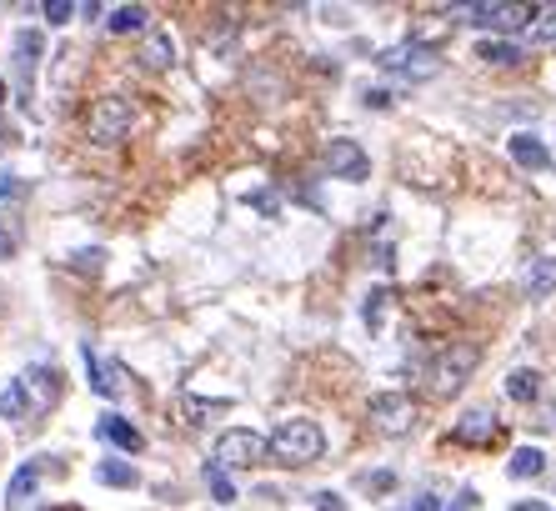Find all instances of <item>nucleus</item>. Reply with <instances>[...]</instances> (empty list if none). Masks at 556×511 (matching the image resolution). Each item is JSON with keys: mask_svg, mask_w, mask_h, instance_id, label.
Returning <instances> with one entry per match:
<instances>
[{"mask_svg": "<svg viewBox=\"0 0 556 511\" xmlns=\"http://www.w3.org/2000/svg\"><path fill=\"white\" fill-rule=\"evenodd\" d=\"M506 146H511V161H516L521 171H546V166H551V151H546V141H536L531 131H516Z\"/></svg>", "mask_w": 556, "mask_h": 511, "instance_id": "obj_12", "label": "nucleus"}, {"mask_svg": "<svg viewBox=\"0 0 556 511\" xmlns=\"http://www.w3.org/2000/svg\"><path fill=\"white\" fill-rule=\"evenodd\" d=\"M506 396H511V401H536V396H541V376L526 371V366L511 371V376H506Z\"/></svg>", "mask_w": 556, "mask_h": 511, "instance_id": "obj_18", "label": "nucleus"}, {"mask_svg": "<svg viewBox=\"0 0 556 511\" xmlns=\"http://www.w3.org/2000/svg\"><path fill=\"white\" fill-rule=\"evenodd\" d=\"M36 61H41V31H21V36H16V81H21V96H26V101H31Z\"/></svg>", "mask_w": 556, "mask_h": 511, "instance_id": "obj_11", "label": "nucleus"}, {"mask_svg": "<svg viewBox=\"0 0 556 511\" xmlns=\"http://www.w3.org/2000/svg\"><path fill=\"white\" fill-rule=\"evenodd\" d=\"M521 286H526V296H531V301L551 296V291H556V256L531 261V266H526V276H521Z\"/></svg>", "mask_w": 556, "mask_h": 511, "instance_id": "obj_13", "label": "nucleus"}, {"mask_svg": "<svg viewBox=\"0 0 556 511\" xmlns=\"http://www.w3.org/2000/svg\"><path fill=\"white\" fill-rule=\"evenodd\" d=\"M516 511H541V506H536V501H531V506H526V501H521V506H516Z\"/></svg>", "mask_w": 556, "mask_h": 511, "instance_id": "obj_34", "label": "nucleus"}, {"mask_svg": "<svg viewBox=\"0 0 556 511\" xmlns=\"http://www.w3.org/2000/svg\"><path fill=\"white\" fill-rule=\"evenodd\" d=\"M316 511H346V501L336 491H316Z\"/></svg>", "mask_w": 556, "mask_h": 511, "instance_id": "obj_28", "label": "nucleus"}, {"mask_svg": "<svg viewBox=\"0 0 556 511\" xmlns=\"http://www.w3.org/2000/svg\"><path fill=\"white\" fill-rule=\"evenodd\" d=\"M41 471H46L41 461H26V466L11 476V486H6V501H11V506H26V501H31V491H36V481H41Z\"/></svg>", "mask_w": 556, "mask_h": 511, "instance_id": "obj_15", "label": "nucleus"}, {"mask_svg": "<svg viewBox=\"0 0 556 511\" xmlns=\"http://www.w3.org/2000/svg\"><path fill=\"white\" fill-rule=\"evenodd\" d=\"M476 61H486V66H521L526 51H521L516 41H486V46L476 51Z\"/></svg>", "mask_w": 556, "mask_h": 511, "instance_id": "obj_16", "label": "nucleus"}, {"mask_svg": "<svg viewBox=\"0 0 556 511\" xmlns=\"http://www.w3.org/2000/svg\"><path fill=\"white\" fill-rule=\"evenodd\" d=\"M366 106H376V111H386V106H391V91H366Z\"/></svg>", "mask_w": 556, "mask_h": 511, "instance_id": "obj_31", "label": "nucleus"}, {"mask_svg": "<svg viewBox=\"0 0 556 511\" xmlns=\"http://www.w3.org/2000/svg\"><path fill=\"white\" fill-rule=\"evenodd\" d=\"M471 26L481 31H516L536 21V6H521V0H491V6H466Z\"/></svg>", "mask_w": 556, "mask_h": 511, "instance_id": "obj_6", "label": "nucleus"}, {"mask_svg": "<svg viewBox=\"0 0 556 511\" xmlns=\"http://www.w3.org/2000/svg\"><path fill=\"white\" fill-rule=\"evenodd\" d=\"M506 471H511L516 481H526V476H541V471H546V456H541L536 446H516V451H511V461H506Z\"/></svg>", "mask_w": 556, "mask_h": 511, "instance_id": "obj_17", "label": "nucleus"}, {"mask_svg": "<svg viewBox=\"0 0 556 511\" xmlns=\"http://www.w3.org/2000/svg\"><path fill=\"white\" fill-rule=\"evenodd\" d=\"M96 436H101V441H111V446H116V451H126V456L146 451V436H141L126 416H116V411H106V416L96 421Z\"/></svg>", "mask_w": 556, "mask_h": 511, "instance_id": "obj_10", "label": "nucleus"}, {"mask_svg": "<svg viewBox=\"0 0 556 511\" xmlns=\"http://www.w3.org/2000/svg\"><path fill=\"white\" fill-rule=\"evenodd\" d=\"M171 56H176V51H171V36H166V31H151V41H146L141 61H146L151 71H166V66H171Z\"/></svg>", "mask_w": 556, "mask_h": 511, "instance_id": "obj_20", "label": "nucleus"}, {"mask_svg": "<svg viewBox=\"0 0 556 511\" xmlns=\"http://www.w3.org/2000/svg\"><path fill=\"white\" fill-rule=\"evenodd\" d=\"M226 411V401H196V396H186V416H221Z\"/></svg>", "mask_w": 556, "mask_h": 511, "instance_id": "obj_24", "label": "nucleus"}, {"mask_svg": "<svg viewBox=\"0 0 556 511\" xmlns=\"http://www.w3.org/2000/svg\"><path fill=\"white\" fill-rule=\"evenodd\" d=\"M101 261H106V251H81V256H76V266H81V271H96Z\"/></svg>", "mask_w": 556, "mask_h": 511, "instance_id": "obj_30", "label": "nucleus"}, {"mask_svg": "<svg viewBox=\"0 0 556 511\" xmlns=\"http://www.w3.org/2000/svg\"><path fill=\"white\" fill-rule=\"evenodd\" d=\"M496 411L491 406H471L456 426H451V441H461V446H491L496 441Z\"/></svg>", "mask_w": 556, "mask_h": 511, "instance_id": "obj_9", "label": "nucleus"}, {"mask_svg": "<svg viewBox=\"0 0 556 511\" xmlns=\"http://www.w3.org/2000/svg\"><path fill=\"white\" fill-rule=\"evenodd\" d=\"M536 41H556V6H536V26H531Z\"/></svg>", "mask_w": 556, "mask_h": 511, "instance_id": "obj_23", "label": "nucleus"}, {"mask_svg": "<svg viewBox=\"0 0 556 511\" xmlns=\"http://www.w3.org/2000/svg\"><path fill=\"white\" fill-rule=\"evenodd\" d=\"M476 361H481V351H476L471 341H451L446 351H436L431 366H426V386H431V396H451V391H461L466 376L476 371Z\"/></svg>", "mask_w": 556, "mask_h": 511, "instance_id": "obj_2", "label": "nucleus"}, {"mask_svg": "<svg viewBox=\"0 0 556 511\" xmlns=\"http://www.w3.org/2000/svg\"><path fill=\"white\" fill-rule=\"evenodd\" d=\"M326 171H331L336 181H366L371 161H366L361 141H351V136H336V141L326 146Z\"/></svg>", "mask_w": 556, "mask_h": 511, "instance_id": "obj_8", "label": "nucleus"}, {"mask_svg": "<svg viewBox=\"0 0 556 511\" xmlns=\"http://www.w3.org/2000/svg\"><path fill=\"white\" fill-rule=\"evenodd\" d=\"M321 451H326V431L306 416H291L271 431V456L281 466H311V461H321Z\"/></svg>", "mask_w": 556, "mask_h": 511, "instance_id": "obj_1", "label": "nucleus"}, {"mask_svg": "<svg viewBox=\"0 0 556 511\" xmlns=\"http://www.w3.org/2000/svg\"><path fill=\"white\" fill-rule=\"evenodd\" d=\"M406 511H441V501H436V496H416Z\"/></svg>", "mask_w": 556, "mask_h": 511, "instance_id": "obj_32", "label": "nucleus"}, {"mask_svg": "<svg viewBox=\"0 0 556 511\" xmlns=\"http://www.w3.org/2000/svg\"><path fill=\"white\" fill-rule=\"evenodd\" d=\"M381 71H391V76H406V81H426V76H436V51L431 46H421V41H406V46H391V51H381V61H376Z\"/></svg>", "mask_w": 556, "mask_h": 511, "instance_id": "obj_5", "label": "nucleus"}, {"mask_svg": "<svg viewBox=\"0 0 556 511\" xmlns=\"http://www.w3.org/2000/svg\"><path fill=\"white\" fill-rule=\"evenodd\" d=\"M266 451H271L266 436H256V431H246V426H231V431H221V441H216V466H226V471H251V466L266 461Z\"/></svg>", "mask_w": 556, "mask_h": 511, "instance_id": "obj_4", "label": "nucleus"}, {"mask_svg": "<svg viewBox=\"0 0 556 511\" xmlns=\"http://www.w3.org/2000/svg\"><path fill=\"white\" fill-rule=\"evenodd\" d=\"M361 486H366V491H391L396 476H391V471H376V476H361Z\"/></svg>", "mask_w": 556, "mask_h": 511, "instance_id": "obj_27", "label": "nucleus"}, {"mask_svg": "<svg viewBox=\"0 0 556 511\" xmlns=\"http://www.w3.org/2000/svg\"><path fill=\"white\" fill-rule=\"evenodd\" d=\"M16 256V231H11V221H0V261H11Z\"/></svg>", "mask_w": 556, "mask_h": 511, "instance_id": "obj_26", "label": "nucleus"}, {"mask_svg": "<svg viewBox=\"0 0 556 511\" xmlns=\"http://www.w3.org/2000/svg\"><path fill=\"white\" fill-rule=\"evenodd\" d=\"M371 421H376L381 436H401V431L416 426V406H411V396L381 391V396H371Z\"/></svg>", "mask_w": 556, "mask_h": 511, "instance_id": "obj_7", "label": "nucleus"}, {"mask_svg": "<svg viewBox=\"0 0 556 511\" xmlns=\"http://www.w3.org/2000/svg\"><path fill=\"white\" fill-rule=\"evenodd\" d=\"M106 26H111L116 36H131V31H146V6H116Z\"/></svg>", "mask_w": 556, "mask_h": 511, "instance_id": "obj_19", "label": "nucleus"}, {"mask_svg": "<svg viewBox=\"0 0 556 511\" xmlns=\"http://www.w3.org/2000/svg\"><path fill=\"white\" fill-rule=\"evenodd\" d=\"M16 196H26V186L16 176H6V181H0V201H16Z\"/></svg>", "mask_w": 556, "mask_h": 511, "instance_id": "obj_29", "label": "nucleus"}, {"mask_svg": "<svg viewBox=\"0 0 556 511\" xmlns=\"http://www.w3.org/2000/svg\"><path fill=\"white\" fill-rule=\"evenodd\" d=\"M31 411H36V401H31L26 381H11L6 391H0V421H26Z\"/></svg>", "mask_w": 556, "mask_h": 511, "instance_id": "obj_14", "label": "nucleus"}, {"mask_svg": "<svg viewBox=\"0 0 556 511\" xmlns=\"http://www.w3.org/2000/svg\"><path fill=\"white\" fill-rule=\"evenodd\" d=\"M131 126H136V111H131V101H121V96H101V101L91 106V116H86V131H91V141H101V146L126 141Z\"/></svg>", "mask_w": 556, "mask_h": 511, "instance_id": "obj_3", "label": "nucleus"}, {"mask_svg": "<svg viewBox=\"0 0 556 511\" xmlns=\"http://www.w3.org/2000/svg\"><path fill=\"white\" fill-rule=\"evenodd\" d=\"M206 486H211V496L216 501H236V486H231V476H226V466H206Z\"/></svg>", "mask_w": 556, "mask_h": 511, "instance_id": "obj_22", "label": "nucleus"}, {"mask_svg": "<svg viewBox=\"0 0 556 511\" xmlns=\"http://www.w3.org/2000/svg\"><path fill=\"white\" fill-rule=\"evenodd\" d=\"M96 476H101L106 486H136V481H141V471H136L131 461H101Z\"/></svg>", "mask_w": 556, "mask_h": 511, "instance_id": "obj_21", "label": "nucleus"}, {"mask_svg": "<svg viewBox=\"0 0 556 511\" xmlns=\"http://www.w3.org/2000/svg\"><path fill=\"white\" fill-rule=\"evenodd\" d=\"M71 16H76V6H71V0H51V6H46V21H51V26H66Z\"/></svg>", "mask_w": 556, "mask_h": 511, "instance_id": "obj_25", "label": "nucleus"}, {"mask_svg": "<svg viewBox=\"0 0 556 511\" xmlns=\"http://www.w3.org/2000/svg\"><path fill=\"white\" fill-rule=\"evenodd\" d=\"M0 106H6V81H0Z\"/></svg>", "mask_w": 556, "mask_h": 511, "instance_id": "obj_35", "label": "nucleus"}, {"mask_svg": "<svg viewBox=\"0 0 556 511\" xmlns=\"http://www.w3.org/2000/svg\"><path fill=\"white\" fill-rule=\"evenodd\" d=\"M451 511H476V491H461V496H456V506H451Z\"/></svg>", "mask_w": 556, "mask_h": 511, "instance_id": "obj_33", "label": "nucleus"}]
</instances>
